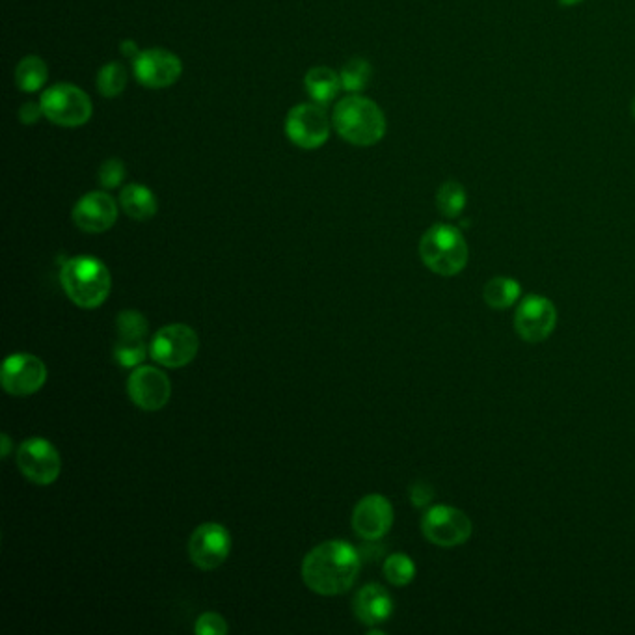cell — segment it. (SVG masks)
Returning <instances> with one entry per match:
<instances>
[{
  "mask_svg": "<svg viewBox=\"0 0 635 635\" xmlns=\"http://www.w3.org/2000/svg\"><path fill=\"white\" fill-rule=\"evenodd\" d=\"M69 300L82 310H97L109 298L112 278L107 265L92 256L71 257L60 271Z\"/></svg>",
  "mask_w": 635,
  "mask_h": 635,
  "instance_id": "7a4b0ae2",
  "label": "cell"
},
{
  "mask_svg": "<svg viewBox=\"0 0 635 635\" xmlns=\"http://www.w3.org/2000/svg\"><path fill=\"white\" fill-rule=\"evenodd\" d=\"M200 349V339L196 330L189 325L163 326L149 343V356L157 364L168 369H181L189 365Z\"/></svg>",
  "mask_w": 635,
  "mask_h": 635,
  "instance_id": "8992f818",
  "label": "cell"
},
{
  "mask_svg": "<svg viewBox=\"0 0 635 635\" xmlns=\"http://www.w3.org/2000/svg\"><path fill=\"white\" fill-rule=\"evenodd\" d=\"M127 393L133 405L146 412H157L168 405L172 384L163 369L153 365H138L129 375Z\"/></svg>",
  "mask_w": 635,
  "mask_h": 635,
  "instance_id": "4fadbf2b",
  "label": "cell"
},
{
  "mask_svg": "<svg viewBox=\"0 0 635 635\" xmlns=\"http://www.w3.org/2000/svg\"><path fill=\"white\" fill-rule=\"evenodd\" d=\"M231 552L230 531L217 522L196 527L190 535L189 557L202 570H215L226 563Z\"/></svg>",
  "mask_w": 635,
  "mask_h": 635,
  "instance_id": "5bb4252c",
  "label": "cell"
},
{
  "mask_svg": "<svg viewBox=\"0 0 635 635\" xmlns=\"http://www.w3.org/2000/svg\"><path fill=\"white\" fill-rule=\"evenodd\" d=\"M338 135L354 146H375L386 135V118L379 105L362 95L341 99L332 116Z\"/></svg>",
  "mask_w": 635,
  "mask_h": 635,
  "instance_id": "3957f363",
  "label": "cell"
},
{
  "mask_svg": "<svg viewBox=\"0 0 635 635\" xmlns=\"http://www.w3.org/2000/svg\"><path fill=\"white\" fill-rule=\"evenodd\" d=\"M285 133L302 149L321 148L330 136V122L319 103H302L287 114Z\"/></svg>",
  "mask_w": 635,
  "mask_h": 635,
  "instance_id": "8fae6325",
  "label": "cell"
},
{
  "mask_svg": "<svg viewBox=\"0 0 635 635\" xmlns=\"http://www.w3.org/2000/svg\"><path fill=\"white\" fill-rule=\"evenodd\" d=\"M118 220V203L107 192L84 194L73 207V222L86 233H105Z\"/></svg>",
  "mask_w": 635,
  "mask_h": 635,
  "instance_id": "e0dca14e",
  "label": "cell"
},
{
  "mask_svg": "<svg viewBox=\"0 0 635 635\" xmlns=\"http://www.w3.org/2000/svg\"><path fill=\"white\" fill-rule=\"evenodd\" d=\"M434 498V488L429 485V483H425V481H418V483H414L412 488H410V501H412V505L414 507H427Z\"/></svg>",
  "mask_w": 635,
  "mask_h": 635,
  "instance_id": "f1b7e54d",
  "label": "cell"
},
{
  "mask_svg": "<svg viewBox=\"0 0 635 635\" xmlns=\"http://www.w3.org/2000/svg\"><path fill=\"white\" fill-rule=\"evenodd\" d=\"M120 205H122L125 215L138 222H146L157 215L159 203L153 194V190H149L144 185L131 183L127 187H123L120 194Z\"/></svg>",
  "mask_w": 635,
  "mask_h": 635,
  "instance_id": "d6986e66",
  "label": "cell"
},
{
  "mask_svg": "<svg viewBox=\"0 0 635 635\" xmlns=\"http://www.w3.org/2000/svg\"><path fill=\"white\" fill-rule=\"evenodd\" d=\"M419 256L429 271L451 278L466 269L470 248L459 228L434 224L419 241Z\"/></svg>",
  "mask_w": 635,
  "mask_h": 635,
  "instance_id": "277c9868",
  "label": "cell"
},
{
  "mask_svg": "<svg viewBox=\"0 0 635 635\" xmlns=\"http://www.w3.org/2000/svg\"><path fill=\"white\" fill-rule=\"evenodd\" d=\"M522 295V287L509 276H494L483 287V298L492 310H507Z\"/></svg>",
  "mask_w": 635,
  "mask_h": 635,
  "instance_id": "44dd1931",
  "label": "cell"
},
{
  "mask_svg": "<svg viewBox=\"0 0 635 635\" xmlns=\"http://www.w3.org/2000/svg\"><path fill=\"white\" fill-rule=\"evenodd\" d=\"M228 622L218 613H203L194 624V632L198 635H226L228 634Z\"/></svg>",
  "mask_w": 635,
  "mask_h": 635,
  "instance_id": "83f0119b",
  "label": "cell"
},
{
  "mask_svg": "<svg viewBox=\"0 0 635 635\" xmlns=\"http://www.w3.org/2000/svg\"><path fill=\"white\" fill-rule=\"evenodd\" d=\"M127 86V71L120 62H110L97 75V90L103 97H118Z\"/></svg>",
  "mask_w": 635,
  "mask_h": 635,
  "instance_id": "484cf974",
  "label": "cell"
},
{
  "mask_svg": "<svg viewBox=\"0 0 635 635\" xmlns=\"http://www.w3.org/2000/svg\"><path fill=\"white\" fill-rule=\"evenodd\" d=\"M354 615L365 626H379L393 613V598L379 583H369L354 596Z\"/></svg>",
  "mask_w": 635,
  "mask_h": 635,
  "instance_id": "ac0fdd59",
  "label": "cell"
},
{
  "mask_svg": "<svg viewBox=\"0 0 635 635\" xmlns=\"http://www.w3.org/2000/svg\"><path fill=\"white\" fill-rule=\"evenodd\" d=\"M47 382V365L34 354H14L4 360L0 369V384L4 392L14 397H28L40 392Z\"/></svg>",
  "mask_w": 635,
  "mask_h": 635,
  "instance_id": "30bf717a",
  "label": "cell"
},
{
  "mask_svg": "<svg viewBox=\"0 0 635 635\" xmlns=\"http://www.w3.org/2000/svg\"><path fill=\"white\" fill-rule=\"evenodd\" d=\"M148 319L136 310H123L116 317V347H114V358L116 362L135 369L148 358L149 347L146 343L148 338Z\"/></svg>",
  "mask_w": 635,
  "mask_h": 635,
  "instance_id": "9c48e42d",
  "label": "cell"
},
{
  "mask_svg": "<svg viewBox=\"0 0 635 635\" xmlns=\"http://www.w3.org/2000/svg\"><path fill=\"white\" fill-rule=\"evenodd\" d=\"M17 468L27 477L30 483L49 487L53 485L62 472L60 453L45 438H28L17 449Z\"/></svg>",
  "mask_w": 635,
  "mask_h": 635,
  "instance_id": "52a82bcc",
  "label": "cell"
},
{
  "mask_svg": "<svg viewBox=\"0 0 635 635\" xmlns=\"http://www.w3.org/2000/svg\"><path fill=\"white\" fill-rule=\"evenodd\" d=\"M563 6H576V4H580L583 0H559Z\"/></svg>",
  "mask_w": 635,
  "mask_h": 635,
  "instance_id": "d6a6232c",
  "label": "cell"
},
{
  "mask_svg": "<svg viewBox=\"0 0 635 635\" xmlns=\"http://www.w3.org/2000/svg\"><path fill=\"white\" fill-rule=\"evenodd\" d=\"M557 326V308L550 298L529 295L514 313V330L527 343H542Z\"/></svg>",
  "mask_w": 635,
  "mask_h": 635,
  "instance_id": "7c38bea8",
  "label": "cell"
},
{
  "mask_svg": "<svg viewBox=\"0 0 635 635\" xmlns=\"http://www.w3.org/2000/svg\"><path fill=\"white\" fill-rule=\"evenodd\" d=\"M632 114H634L635 116V97H634V103H632Z\"/></svg>",
  "mask_w": 635,
  "mask_h": 635,
  "instance_id": "836d02e7",
  "label": "cell"
},
{
  "mask_svg": "<svg viewBox=\"0 0 635 635\" xmlns=\"http://www.w3.org/2000/svg\"><path fill=\"white\" fill-rule=\"evenodd\" d=\"M360 567V554L351 542L326 541L304 557L302 580L315 595L339 596L351 591Z\"/></svg>",
  "mask_w": 635,
  "mask_h": 635,
  "instance_id": "6da1fadb",
  "label": "cell"
},
{
  "mask_svg": "<svg viewBox=\"0 0 635 635\" xmlns=\"http://www.w3.org/2000/svg\"><path fill=\"white\" fill-rule=\"evenodd\" d=\"M304 84H306V90L313 99V103H319V105H328L330 101H334L338 97L339 90L343 88L341 75H338L334 69L325 68V66L310 69L306 73Z\"/></svg>",
  "mask_w": 635,
  "mask_h": 635,
  "instance_id": "ffe728a7",
  "label": "cell"
},
{
  "mask_svg": "<svg viewBox=\"0 0 635 635\" xmlns=\"http://www.w3.org/2000/svg\"><path fill=\"white\" fill-rule=\"evenodd\" d=\"M47 75V64L36 55L25 56L15 68V82L27 94L41 90L47 81Z\"/></svg>",
  "mask_w": 635,
  "mask_h": 635,
  "instance_id": "7402d4cb",
  "label": "cell"
},
{
  "mask_svg": "<svg viewBox=\"0 0 635 635\" xmlns=\"http://www.w3.org/2000/svg\"><path fill=\"white\" fill-rule=\"evenodd\" d=\"M384 578L395 587H405L416 578V565L406 554H392L384 561Z\"/></svg>",
  "mask_w": 635,
  "mask_h": 635,
  "instance_id": "d4e9b609",
  "label": "cell"
},
{
  "mask_svg": "<svg viewBox=\"0 0 635 635\" xmlns=\"http://www.w3.org/2000/svg\"><path fill=\"white\" fill-rule=\"evenodd\" d=\"M341 84L347 92L351 94H360L362 90L367 88V84L373 77V68L371 64L364 58H352L343 69H341Z\"/></svg>",
  "mask_w": 635,
  "mask_h": 635,
  "instance_id": "cb8c5ba5",
  "label": "cell"
},
{
  "mask_svg": "<svg viewBox=\"0 0 635 635\" xmlns=\"http://www.w3.org/2000/svg\"><path fill=\"white\" fill-rule=\"evenodd\" d=\"M43 116L62 127H81L92 118V101L84 90L73 84H56L40 99Z\"/></svg>",
  "mask_w": 635,
  "mask_h": 635,
  "instance_id": "5b68a950",
  "label": "cell"
},
{
  "mask_svg": "<svg viewBox=\"0 0 635 635\" xmlns=\"http://www.w3.org/2000/svg\"><path fill=\"white\" fill-rule=\"evenodd\" d=\"M125 179V164L120 159H109L99 168V183L103 189H118Z\"/></svg>",
  "mask_w": 635,
  "mask_h": 635,
  "instance_id": "4316f807",
  "label": "cell"
},
{
  "mask_svg": "<svg viewBox=\"0 0 635 635\" xmlns=\"http://www.w3.org/2000/svg\"><path fill=\"white\" fill-rule=\"evenodd\" d=\"M41 116H43V110H41V105H36V103H25L19 110V120L25 125H34Z\"/></svg>",
  "mask_w": 635,
  "mask_h": 635,
  "instance_id": "f546056e",
  "label": "cell"
},
{
  "mask_svg": "<svg viewBox=\"0 0 635 635\" xmlns=\"http://www.w3.org/2000/svg\"><path fill=\"white\" fill-rule=\"evenodd\" d=\"M136 81L151 90H163L176 84L183 73V64L174 53L164 49H148L133 60Z\"/></svg>",
  "mask_w": 635,
  "mask_h": 635,
  "instance_id": "9a60e30c",
  "label": "cell"
},
{
  "mask_svg": "<svg viewBox=\"0 0 635 635\" xmlns=\"http://www.w3.org/2000/svg\"><path fill=\"white\" fill-rule=\"evenodd\" d=\"M421 531L425 539L440 548H455L472 537L473 524L468 514L449 505H434L423 520Z\"/></svg>",
  "mask_w": 635,
  "mask_h": 635,
  "instance_id": "ba28073f",
  "label": "cell"
},
{
  "mask_svg": "<svg viewBox=\"0 0 635 635\" xmlns=\"http://www.w3.org/2000/svg\"><path fill=\"white\" fill-rule=\"evenodd\" d=\"M436 207L444 217H460L466 207V190L457 181H446L436 194Z\"/></svg>",
  "mask_w": 635,
  "mask_h": 635,
  "instance_id": "603a6c76",
  "label": "cell"
},
{
  "mask_svg": "<svg viewBox=\"0 0 635 635\" xmlns=\"http://www.w3.org/2000/svg\"><path fill=\"white\" fill-rule=\"evenodd\" d=\"M0 447H2L0 457H2V459H8V457H10V451H12V440H10L8 434H2V436H0Z\"/></svg>",
  "mask_w": 635,
  "mask_h": 635,
  "instance_id": "1f68e13d",
  "label": "cell"
},
{
  "mask_svg": "<svg viewBox=\"0 0 635 635\" xmlns=\"http://www.w3.org/2000/svg\"><path fill=\"white\" fill-rule=\"evenodd\" d=\"M120 49H122L123 55L127 56V58H131V60H135L136 56L140 55V53H138V45H136L133 40L123 41Z\"/></svg>",
  "mask_w": 635,
  "mask_h": 635,
  "instance_id": "4dcf8cb0",
  "label": "cell"
},
{
  "mask_svg": "<svg viewBox=\"0 0 635 635\" xmlns=\"http://www.w3.org/2000/svg\"><path fill=\"white\" fill-rule=\"evenodd\" d=\"M393 526V507L388 498L369 494L352 511V529L364 541H379Z\"/></svg>",
  "mask_w": 635,
  "mask_h": 635,
  "instance_id": "2e32d148",
  "label": "cell"
}]
</instances>
